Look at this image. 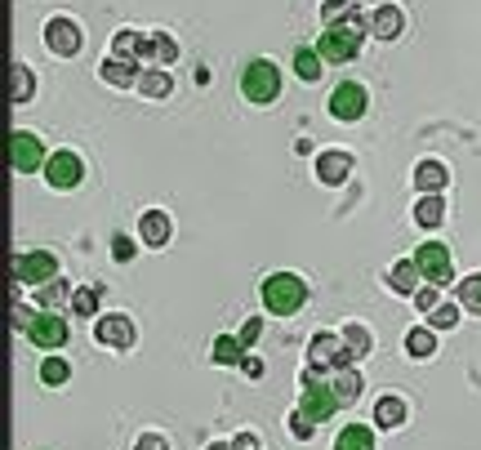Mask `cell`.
I'll list each match as a JSON object with an SVG mask.
<instances>
[{"mask_svg":"<svg viewBox=\"0 0 481 450\" xmlns=\"http://www.w3.org/2000/svg\"><path fill=\"white\" fill-rule=\"evenodd\" d=\"M232 450H259V437H255V433H241V437L232 442Z\"/></svg>","mask_w":481,"mask_h":450,"instance_id":"42","label":"cell"},{"mask_svg":"<svg viewBox=\"0 0 481 450\" xmlns=\"http://www.w3.org/2000/svg\"><path fill=\"white\" fill-rule=\"evenodd\" d=\"M178 58V41L174 36H165V32H148V41H143V62H174Z\"/></svg>","mask_w":481,"mask_h":450,"instance_id":"21","label":"cell"},{"mask_svg":"<svg viewBox=\"0 0 481 450\" xmlns=\"http://www.w3.org/2000/svg\"><path fill=\"white\" fill-rule=\"evenodd\" d=\"M41 379H45L50 388H58V384L72 379V366H67L63 357H45V361H41Z\"/></svg>","mask_w":481,"mask_h":450,"instance_id":"33","label":"cell"},{"mask_svg":"<svg viewBox=\"0 0 481 450\" xmlns=\"http://www.w3.org/2000/svg\"><path fill=\"white\" fill-rule=\"evenodd\" d=\"M446 183H450V169L441 166V161H419V166H415V187H419L424 196H437Z\"/></svg>","mask_w":481,"mask_h":450,"instance_id":"19","label":"cell"},{"mask_svg":"<svg viewBox=\"0 0 481 450\" xmlns=\"http://www.w3.org/2000/svg\"><path fill=\"white\" fill-rule=\"evenodd\" d=\"M169 236H174V224H169V215H165V210H148V215L139 219V241H143V245L165 250V245H169Z\"/></svg>","mask_w":481,"mask_h":450,"instance_id":"14","label":"cell"},{"mask_svg":"<svg viewBox=\"0 0 481 450\" xmlns=\"http://www.w3.org/2000/svg\"><path fill=\"white\" fill-rule=\"evenodd\" d=\"M45 178H50V187H58V192H72V187H81V178H85V161L63 148V152H53L50 161H45Z\"/></svg>","mask_w":481,"mask_h":450,"instance_id":"9","label":"cell"},{"mask_svg":"<svg viewBox=\"0 0 481 450\" xmlns=\"http://www.w3.org/2000/svg\"><path fill=\"white\" fill-rule=\"evenodd\" d=\"M99 76H103L107 85H116V90H130V85H139L143 67L139 62H125V58H107L103 67H99Z\"/></svg>","mask_w":481,"mask_h":450,"instance_id":"17","label":"cell"},{"mask_svg":"<svg viewBox=\"0 0 481 450\" xmlns=\"http://www.w3.org/2000/svg\"><path fill=\"white\" fill-rule=\"evenodd\" d=\"M27 339H32V348H63L67 343V321L53 317V312H36V321L27 326Z\"/></svg>","mask_w":481,"mask_h":450,"instance_id":"13","label":"cell"},{"mask_svg":"<svg viewBox=\"0 0 481 450\" xmlns=\"http://www.w3.org/2000/svg\"><path fill=\"white\" fill-rule=\"evenodd\" d=\"M143 41H148V32H130V27H120V32L111 36V58L143 62Z\"/></svg>","mask_w":481,"mask_h":450,"instance_id":"20","label":"cell"},{"mask_svg":"<svg viewBox=\"0 0 481 450\" xmlns=\"http://www.w3.org/2000/svg\"><path fill=\"white\" fill-rule=\"evenodd\" d=\"M348 169H352V157H348V152H321L317 157V178L325 187H339V183L348 178Z\"/></svg>","mask_w":481,"mask_h":450,"instance_id":"16","label":"cell"},{"mask_svg":"<svg viewBox=\"0 0 481 450\" xmlns=\"http://www.w3.org/2000/svg\"><path fill=\"white\" fill-rule=\"evenodd\" d=\"M343 352H348V366L361 361V357L370 352V330H366V326H348V330H343Z\"/></svg>","mask_w":481,"mask_h":450,"instance_id":"28","label":"cell"},{"mask_svg":"<svg viewBox=\"0 0 481 450\" xmlns=\"http://www.w3.org/2000/svg\"><path fill=\"white\" fill-rule=\"evenodd\" d=\"M9 166L18 174H32V169L45 166V152H41V139L27 134V129H14L9 134Z\"/></svg>","mask_w":481,"mask_h":450,"instance_id":"12","label":"cell"},{"mask_svg":"<svg viewBox=\"0 0 481 450\" xmlns=\"http://www.w3.org/2000/svg\"><path fill=\"white\" fill-rule=\"evenodd\" d=\"M134 450H169V442H165L160 433H143V437H139V446H134Z\"/></svg>","mask_w":481,"mask_h":450,"instance_id":"40","label":"cell"},{"mask_svg":"<svg viewBox=\"0 0 481 450\" xmlns=\"http://www.w3.org/2000/svg\"><path fill=\"white\" fill-rule=\"evenodd\" d=\"M290 433H294L299 442H308V437H313V419H308L303 410H294V415H290Z\"/></svg>","mask_w":481,"mask_h":450,"instance_id":"37","label":"cell"},{"mask_svg":"<svg viewBox=\"0 0 481 450\" xmlns=\"http://www.w3.org/2000/svg\"><path fill=\"white\" fill-rule=\"evenodd\" d=\"M415 224L428 227V232L441 227L446 224V201H441V196H419V206H415Z\"/></svg>","mask_w":481,"mask_h":450,"instance_id":"26","label":"cell"},{"mask_svg":"<svg viewBox=\"0 0 481 450\" xmlns=\"http://www.w3.org/2000/svg\"><path fill=\"white\" fill-rule=\"evenodd\" d=\"M58 277V259L50 250H32V254H18L14 259V282H27V285H50Z\"/></svg>","mask_w":481,"mask_h":450,"instance_id":"6","label":"cell"},{"mask_svg":"<svg viewBox=\"0 0 481 450\" xmlns=\"http://www.w3.org/2000/svg\"><path fill=\"white\" fill-rule=\"evenodd\" d=\"M419 277H424V273H419V263H415V259H401V263L388 273V285H392L397 294H419V290H415Z\"/></svg>","mask_w":481,"mask_h":450,"instance_id":"24","label":"cell"},{"mask_svg":"<svg viewBox=\"0 0 481 450\" xmlns=\"http://www.w3.org/2000/svg\"><path fill=\"white\" fill-rule=\"evenodd\" d=\"M241 94L250 99V103H276L281 99V72H276V62H267V58H250L245 62V72H241Z\"/></svg>","mask_w":481,"mask_h":450,"instance_id":"3","label":"cell"},{"mask_svg":"<svg viewBox=\"0 0 481 450\" xmlns=\"http://www.w3.org/2000/svg\"><path fill=\"white\" fill-rule=\"evenodd\" d=\"M343 366H348L343 335H330V330L313 335V343H308V370H313V375H321V370H343Z\"/></svg>","mask_w":481,"mask_h":450,"instance_id":"5","label":"cell"},{"mask_svg":"<svg viewBox=\"0 0 481 450\" xmlns=\"http://www.w3.org/2000/svg\"><path fill=\"white\" fill-rule=\"evenodd\" d=\"M459 317H464V308H459V303H437V308H432V317H428V326H432V330H455V326H459Z\"/></svg>","mask_w":481,"mask_h":450,"instance_id":"31","label":"cell"},{"mask_svg":"<svg viewBox=\"0 0 481 450\" xmlns=\"http://www.w3.org/2000/svg\"><path fill=\"white\" fill-rule=\"evenodd\" d=\"M32 321H36V312H32L27 303H14V326H18V330H27Z\"/></svg>","mask_w":481,"mask_h":450,"instance_id":"39","label":"cell"},{"mask_svg":"<svg viewBox=\"0 0 481 450\" xmlns=\"http://www.w3.org/2000/svg\"><path fill=\"white\" fill-rule=\"evenodd\" d=\"M72 312H81V317H94V312H99V290H94V285H81V290H72Z\"/></svg>","mask_w":481,"mask_h":450,"instance_id":"35","label":"cell"},{"mask_svg":"<svg viewBox=\"0 0 481 450\" xmlns=\"http://www.w3.org/2000/svg\"><path fill=\"white\" fill-rule=\"evenodd\" d=\"M94 339H99L103 348L125 352V348H134L139 330H134V321H130L125 312H107V317H99V321H94Z\"/></svg>","mask_w":481,"mask_h":450,"instance_id":"11","label":"cell"},{"mask_svg":"<svg viewBox=\"0 0 481 450\" xmlns=\"http://www.w3.org/2000/svg\"><path fill=\"white\" fill-rule=\"evenodd\" d=\"M334 450H374V428H366V424H348V428L334 437Z\"/></svg>","mask_w":481,"mask_h":450,"instance_id":"25","label":"cell"},{"mask_svg":"<svg viewBox=\"0 0 481 450\" xmlns=\"http://www.w3.org/2000/svg\"><path fill=\"white\" fill-rule=\"evenodd\" d=\"M366 32H370V23H366L357 9H348L339 23H330V27L321 32L317 54L325 58V62H352L357 50H361V36H366Z\"/></svg>","mask_w":481,"mask_h":450,"instance_id":"1","label":"cell"},{"mask_svg":"<svg viewBox=\"0 0 481 450\" xmlns=\"http://www.w3.org/2000/svg\"><path fill=\"white\" fill-rule=\"evenodd\" d=\"M81 27H76V18H67V14H58L45 23V45H50V54L58 58H76L81 54Z\"/></svg>","mask_w":481,"mask_h":450,"instance_id":"7","label":"cell"},{"mask_svg":"<svg viewBox=\"0 0 481 450\" xmlns=\"http://www.w3.org/2000/svg\"><path fill=\"white\" fill-rule=\"evenodd\" d=\"M401 27H406V14L397 5H379L370 14V36H379V41H397Z\"/></svg>","mask_w":481,"mask_h":450,"instance_id":"15","label":"cell"},{"mask_svg":"<svg viewBox=\"0 0 481 450\" xmlns=\"http://www.w3.org/2000/svg\"><path fill=\"white\" fill-rule=\"evenodd\" d=\"M32 94H36V76H32V67L14 62V103H32Z\"/></svg>","mask_w":481,"mask_h":450,"instance_id":"30","label":"cell"},{"mask_svg":"<svg viewBox=\"0 0 481 450\" xmlns=\"http://www.w3.org/2000/svg\"><path fill=\"white\" fill-rule=\"evenodd\" d=\"M415 263H419V273H424L432 285H446L455 277V263H450V250L441 245V241H424L419 250H415Z\"/></svg>","mask_w":481,"mask_h":450,"instance_id":"10","label":"cell"},{"mask_svg":"<svg viewBox=\"0 0 481 450\" xmlns=\"http://www.w3.org/2000/svg\"><path fill=\"white\" fill-rule=\"evenodd\" d=\"M321 67H325V58L317 54V50H308V45H299L294 50V72H299V81H321Z\"/></svg>","mask_w":481,"mask_h":450,"instance_id":"27","label":"cell"},{"mask_svg":"<svg viewBox=\"0 0 481 450\" xmlns=\"http://www.w3.org/2000/svg\"><path fill=\"white\" fill-rule=\"evenodd\" d=\"M330 388H334V397H339V406H352V401L361 397V375H357L352 366H343V370H334Z\"/></svg>","mask_w":481,"mask_h":450,"instance_id":"23","label":"cell"},{"mask_svg":"<svg viewBox=\"0 0 481 450\" xmlns=\"http://www.w3.org/2000/svg\"><path fill=\"white\" fill-rule=\"evenodd\" d=\"M111 241H116V245H111V259H116V263H125V259H134V241H130V236H120V232H116Z\"/></svg>","mask_w":481,"mask_h":450,"instance_id":"38","label":"cell"},{"mask_svg":"<svg viewBox=\"0 0 481 450\" xmlns=\"http://www.w3.org/2000/svg\"><path fill=\"white\" fill-rule=\"evenodd\" d=\"M259 294H264V308L272 317H294L308 303V285H303V277H294V273H272V277H264Z\"/></svg>","mask_w":481,"mask_h":450,"instance_id":"2","label":"cell"},{"mask_svg":"<svg viewBox=\"0 0 481 450\" xmlns=\"http://www.w3.org/2000/svg\"><path fill=\"white\" fill-rule=\"evenodd\" d=\"M299 410L317 424V419H330L334 410H339V397H334V388L321 379V375H313V370H303V393H299Z\"/></svg>","mask_w":481,"mask_h":450,"instance_id":"4","label":"cell"},{"mask_svg":"<svg viewBox=\"0 0 481 450\" xmlns=\"http://www.w3.org/2000/svg\"><path fill=\"white\" fill-rule=\"evenodd\" d=\"M210 450H232V442H214Z\"/></svg>","mask_w":481,"mask_h":450,"instance_id":"44","label":"cell"},{"mask_svg":"<svg viewBox=\"0 0 481 450\" xmlns=\"http://www.w3.org/2000/svg\"><path fill=\"white\" fill-rule=\"evenodd\" d=\"M415 303H419V308H428V312H432V308H437V290H419V294H415Z\"/></svg>","mask_w":481,"mask_h":450,"instance_id":"43","label":"cell"},{"mask_svg":"<svg viewBox=\"0 0 481 450\" xmlns=\"http://www.w3.org/2000/svg\"><path fill=\"white\" fill-rule=\"evenodd\" d=\"M374 5H388V0H374Z\"/></svg>","mask_w":481,"mask_h":450,"instance_id":"45","label":"cell"},{"mask_svg":"<svg viewBox=\"0 0 481 450\" xmlns=\"http://www.w3.org/2000/svg\"><path fill=\"white\" fill-rule=\"evenodd\" d=\"M370 108V94H366V85H357V81H343L334 94H330V116L334 120H361Z\"/></svg>","mask_w":481,"mask_h":450,"instance_id":"8","label":"cell"},{"mask_svg":"<svg viewBox=\"0 0 481 450\" xmlns=\"http://www.w3.org/2000/svg\"><path fill=\"white\" fill-rule=\"evenodd\" d=\"M241 352H245V348H241V339H232V335H218V339H214V361H218V366H232V361H241Z\"/></svg>","mask_w":481,"mask_h":450,"instance_id":"34","label":"cell"},{"mask_svg":"<svg viewBox=\"0 0 481 450\" xmlns=\"http://www.w3.org/2000/svg\"><path fill=\"white\" fill-rule=\"evenodd\" d=\"M259 330H264V321H259V317H255V321H250V326H245V330H241V348H250V343H255V339H259Z\"/></svg>","mask_w":481,"mask_h":450,"instance_id":"41","label":"cell"},{"mask_svg":"<svg viewBox=\"0 0 481 450\" xmlns=\"http://www.w3.org/2000/svg\"><path fill=\"white\" fill-rule=\"evenodd\" d=\"M134 90H139L143 99H169V94H174V76H169V67H148Z\"/></svg>","mask_w":481,"mask_h":450,"instance_id":"18","label":"cell"},{"mask_svg":"<svg viewBox=\"0 0 481 450\" xmlns=\"http://www.w3.org/2000/svg\"><path fill=\"white\" fill-rule=\"evenodd\" d=\"M374 424L379 428H401L406 424V401L401 397H379L374 401Z\"/></svg>","mask_w":481,"mask_h":450,"instance_id":"22","label":"cell"},{"mask_svg":"<svg viewBox=\"0 0 481 450\" xmlns=\"http://www.w3.org/2000/svg\"><path fill=\"white\" fill-rule=\"evenodd\" d=\"M459 308H464V312H477V317H481V273H477V277H464V282H459Z\"/></svg>","mask_w":481,"mask_h":450,"instance_id":"32","label":"cell"},{"mask_svg":"<svg viewBox=\"0 0 481 450\" xmlns=\"http://www.w3.org/2000/svg\"><path fill=\"white\" fill-rule=\"evenodd\" d=\"M63 299H67V282H63V277H58V282H50V285H41V303H45V308L63 303Z\"/></svg>","mask_w":481,"mask_h":450,"instance_id":"36","label":"cell"},{"mask_svg":"<svg viewBox=\"0 0 481 450\" xmlns=\"http://www.w3.org/2000/svg\"><path fill=\"white\" fill-rule=\"evenodd\" d=\"M432 352H437L432 330H410V335H406V357H410V361H428Z\"/></svg>","mask_w":481,"mask_h":450,"instance_id":"29","label":"cell"}]
</instances>
